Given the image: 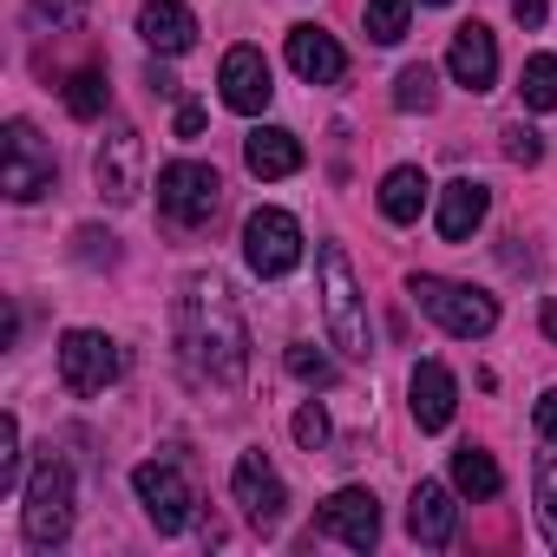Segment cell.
Wrapping results in <instances>:
<instances>
[{
  "mask_svg": "<svg viewBox=\"0 0 557 557\" xmlns=\"http://www.w3.org/2000/svg\"><path fill=\"white\" fill-rule=\"evenodd\" d=\"M498 485H505V472H498V459H492L485 446H459V453H453V492H466V498H498Z\"/></svg>",
  "mask_w": 557,
  "mask_h": 557,
  "instance_id": "7402d4cb",
  "label": "cell"
},
{
  "mask_svg": "<svg viewBox=\"0 0 557 557\" xmlns=\"http://www.w3.org/2000/svg\"><path fill=\"white\" fill-rule=\"evenodd\" d=\"M440 106V73L420 60V66H400L394 79V112H433Z\"/></svg>",
  "mask_w": 557,
  "mask_h": 557,
  "instance_id": "d4e9b609",
  "label": "cell"
},
{
  "mask_svg": "<svg viewBox=\"0 0 557 557\" xmlns=\"http://www.w3.org/2000/svg\"><path fill=\"white\" fill-rule=\"evenodd\" d=\"M21 420L0 413V492H21Z\"/></svg>",
  "mask_w": 557,
  "mask_h": 557,
  "instance_id": "4316f807",
  "label": "cell"
},
{
  "mask_svg": "<svg viewBox=\"0 0 557 557\" xmlns=\"http://www.w3.org/2000/svg\"><path fill=\"white\" fill-rule=\"evenodd\" d=\"M60 164H53V145L40 138L34 119H8V138H0V190L14 203H40L53 190Z\"/></svg>",
  "mask_w": 557,
  "mask_h": 557,
  "instance_id": "5b68a950",
  "label": "cell"
},
{
  "mask_svg": "<svg viewBox=\"0 0 557 557\" xmlns=\"http://www.w3.org/2000/svg\"><path fill=\"white\" fill-rule=\"evenodd\" d=\"M66 112L86 119V125L106 119V73H99V66H79V73L66 79Z\"/></svg>",
  "mask_w": 557,
  "mask_h": 557,
  "instance_id": "484cf974",
  "label": "cell"
},
{
  "mask_svg": "<svg viewBox=\"0 0 557 557\" xmlns=\"http://www.w3.org/2000/svg\"><path fill=\"white\" fill-rule=\"evenodd\" d=\"M537 322H544V335L557 342V302H544V309H537Z\"/></svg>",
  "mask_w": 557,
  "mask_h": 557,
  "instance_id": "74e56055",
  "label": "cell"
},
{
  "mask_svg": "<svg viewBox=\"0 0 557 557\" xmlns=\"http://www.w3.org/2000/svg\"><path fill=\"white\" fill-rule=\"evenodd\" d=\"M531 485H537V524H544V537H550V550H557V459H537Z\"/></svg>",
  "mask_w": 557,
  "mask_h": 557,
  "instance_id": "f1b7e54d",
  "label": "cell"
},
{
  "mask_svg": "<svg viewBox=\"0 0 557 557\" xmlns=\"http://www.w3.org/2000/svg\"><path fill=\"white\" fill-rule=\"evenodd\" d=\"M230 498L243 505V518L256 524V531H275L283 524V511H289V485H283V472L269 466V453H243L236 459V472H230Z\"/></svg>",
  "mask_w": 557,
  "mask_h": 557,
  "instance_id": "30bf717a",
  "label": "cell"
},
{
  "mask_svg": "<svg viewBox=\"0 0 557 557\" xmlns=\"http://www.w3.org/2000/svg\"><path fill=\"white\" fill-rule=\"evenodd\" d=\"M518 27H544V0H505Z\"/></svg>",
  "mask_w": 557,
  "mask_h": 557,
  "instance_id": "e575fe53",
  "label": "cell"
},
{
  "mask_svg": "<svg viewBox=\"0 0 557 557\" xmlns=\"http://www.w3.org/2000/svg\"><path fill=\"white\" fill-rule=\"evenodd\" d=\"M315 531L335 537V544H348V550H374V544H381V498H374L368 485H342V492L322 505Z\"/></svg>",
  "mask_w": 557,
  "mask_h": 557,
  "instance_id": "7c38bea8",
  "label": "cell"
},
{
  "mask_svg": "<svg viewBox=\"0 0 557 557\" xmlns=\"http://www.w3.org/2000/svg\"><path fill=\"white\" fill-rule=\"evenodd\" d=\"M283 361H289V374H296V381H309V387H335V361H329L322 348H309V342H296V348H289Z\"/></svg>",
  "mask_w": 557,
  "mask_h": 557,
  "instance_id": "83f0119b",
  "label": "cell"
},
{
  "mask_svg": "<svg viewBox=\"0 0 557 557\" xmlns=\"http://www.w3.org/2000/svg\"><path fill=\"white\" fill-rule=\"evenodd\" d=\"M138 40L158 60H177V53L197 47V14L184 8V0H145V8H138Z\"/></svg>",
  "mask_w": 557,
  "mask_h": 557,
  "instance_id": "e0dca14e",
  "label": "cell"
},
{
  "mask_svg": "<svg viewBox=\"0 0 557 557\" xmlns=\"http://www.w3.org/2000/svg\"><path fill=\"white\" fill-rule=\"evenodd\" d=\"M296 446H309V453H322V446H329V413H322L315 400L296 413Z\"/></svg>",
  "mask_w": 557,
  "mask_h": 557,
  "instance_id": "1f68e13d",
  "label": "cell"
},
{
  "mask_svg": "<svg viewBox=\"0 0 557 557\" xmlns=\"http://www.w3.org/2000/svg\"><path fill=\"white\" fill-rule=\"evenodd\" d=\"M426 197H433V184H426L420 164H394V171L381 177V216H387V223H420Z\"/></svg>",
  "mask_w": 557,
  "mask_h": 557,
  "instance_id": "44dd1931",
  "label": "cell"
},
{
  "mask_svg": "<svg viewBox=\"0 0 557 557\" xmlns=\"http://www.w3.org/2000/svg\"><path fill=\"white\" fill-rule=\"evenodd\" d=\"M34 27H53V34H73L86 21V0H34Z\"/></svg>",
  "mask_w": 557,
  "mask_h": 557,
  "instance_id": "f546056e",
  "label": "cell"
},
{
  "mask_svg": "<svg viewBox=\"0 0 557 557\" xmlns=\"http://www.w3.org/2000/svg\"><path fill=\"white\" fill-rule=\"evenodd\" d=\"M407 407H413V426L420 433H446L453 413H459V381L446 361H420L413 381H407Z\"/></svg>",
  "mask_w": 557,
  "mask_h": 557,
  "instance_id": "9a60e30c",
  "label": "cell"
},
{
  "mask_svg": "<svg viewBox=\"0 0 557 557\" xmlns=\"http://www.w3.org/2000/svg\"><path fill=\"white\" fill-rule=\"evenodd\" d=\"M446 73H453V86H466V92H492V86H498V34H492L485 21H466V27L453 34V47H446Z\"/></svg>",
  "mask_w": 557,
  "mask_h": 557,
  "instance_id": "5bb4252c",
  "label": "cell"
},
{
  "mask_svg": "<svg viewBox=\"0 0 557 557\" xmlns=\"http://www.w3.org/2000/svg\"><path fill=\"white\" fill-rule=\"evenodd\" d=\"M243 164H249V177H262V184L296 177V171H302V138L283 132V125H256V132L243 138Z\"/></svg>",
  "mask_w": 557,
  "mask_h": 557,
  "instance_id": "ac0fdd59",
  "label": "cell"
},
{
  "mask_svg": "<svg viewBox=\"0 0 557 557\" xmlns=\"http://www.w3.org/2000/svg\"><path fill=\"white\" fill-rule=\"evenodd\" d=\"M132 492H138V505H145V518L158 524V537H177V531L197 518V492H190V479H184L171 459H145V466L132 472Z\"/></svg>",
  "mask_w": 557,
  "mask_h": 557,
  "instance_id": "9c48e42d",
  "label": "cell"
},
{
  "mask_svg": "<svg viewBox=\"0 0 557 557\" xmlns=\"http://www.w3.org/2000/svg\"><path fill=\"white\" fill-rule=\"evenodd\" d=\"M407 296H413L420 315H433L459 342H485L498 329V302L472 283H453V275H407Z\"/></svg>",
  "mask_w": 557,
  "mask_h": 557,
  "instance_id": "3957f363",
  "label": "cell"
},
{
  "mask_svg": "<svg viewBox=\"0 0 557 557\" xmlns=\"http://www.w3.org/2000/svg\"><path fill=\"white\" fill-rule=\"evenodd\" d=\"M216 86H223V106H230V112H243V119L269 112V99H275V79H269L262 47H230V53H223V66H216Z\"/></svg>",
  "mask_w": 557,
  "mask_h": 557,
  "instance_id": "4fadbf2b",
  "label": "cell"
},
{
  "mask_svg": "<svg viewBox=\"0 0 557 557\" xmlns=\"http://www.w3.org/2000/svg\"><path fill=\"white\" fill-rule=\"evenodd\" d=\"M73 243H79V262H112V256H119V249H112V236H106V230H92V223H86V230H73Z\"/></svg>",
  "mask_w": 557,
  "mask_h": 557,
  "instance_id": "d6a6232c",
  "label": "cell"
},
{
  "mask_svg": "<svg viewBox=\"0 0 557 557\" xmlns=\"http://www.w3.org/2000/svg\"><path fill=\"white\" fill-rule=\"evenodd\" d=\"M505 158L531 171V164L544 158V145H537V132H531V125H505Z\"/></svg>",
  "mask_w": 557,
  "mask_h": 557,
  "instance_id": "4dcf8cb0",
  "label": "cell"
},
{
  "mask_svg": "<svg viewBox=\"0 0 557 557\" xmlns=\"http://www.w3.org/2000/svg\"><path fill=\"white\" fill-rule=\"evenodd\" d=\"M21 531L34 550H60L73 537V466L66 459H40L27 479V505H21Z\"/></svg>",
  "mask_w": 557,
  "mask_h": 557,
  "instance_id": "277c9868",
  "label": "cell"
},
{
  "mask_svg": "<svg viewBox=\"0 0 557 557\" xmlns=\"http://www.w3.org/2000/svg\"><path fill=\"white\" fill-rule=\"evenodd\" d=\"M315 283H322V315H329V342L355 361L374 355V329H368V302H361V283L348 269V249L342 243H322L315 249Z\"/></svg>",
  "mask_w": 557,
  "mask_h": 557,
  "instance_id": "7a4b0ae2",
  "label": "cell"
},
{
  "mask_svg": "<svg viewBox=\"0 0 557 557\" xmlns=\"http://www.w3.org/2000/svg\"><path fill=\"white\" fill-rule=\"evenodd\" d=\"M407 531H413V544H426V550H446V544H453V531H459L453 485H440V479H420V485H413V498H407Z\"/></svg>",
  "mask_w": 557,
  "mask_h": 557,
  "instance_id": "2e32d148",
  "label": "cell"
},
{
  "mask_svg": "<svg viewBox=\"0 0 557 557\" xmlns=\"http://www.w3.org/2000/svg\"><path fill=\"white\" fill-rule=\"evenodd\" d=\"M243 262H249V275H262V283L289 275L302 262V223L289 210H275V203L249 210L243 216Z\"/></svg>",
  "mask_w": 557,
  "mask_h": 557,
  "instance_id": "8992f818",
  "label": "cell"
},
{
  "mask_svg": "<svg viewBox=\"0 0 557 557\" xmlns=\"http://www.w3.org/2000/svg\"><path fill=\"white\" fill-rule=\"evenodd\" d=\"M518 99L531 112H557V53H531L518 73Z\"/></svg>",
  "mask_w": 557,
  "mask_h": 557,
  "instance_id": "cb8c5ba5",
  "label": "cell"
},
{
  "mask_svg": "<svg viewBox=\"0 0 557 557\" xmlns=\"http://www.w3.org/2000/svg\"><path fill=\"white\" fill-rule=\"evenodd\" d=\"M361 21H368V40L374 47H400L407 27H413V0H368Z\"/></svg>",
  "mask_w": 557,
  "mask_h": 557,
  "instance_id": "603a6c76",
  "label": "cell"
},
{
  "mask_svg": "<svg viewBox=\"0 0 557 557\" xmlns=\"http://www.w3.org/2000/svg\"><path fill=\"white\" fill-rule=\"evenodd\" d=\"M145 86H151V92H164V99H171V92H177V79H171V73H164V66H151V73H145Z\"/></svg>",
  "mask_w": 557,
  "mask_h": 557,
  "instance_id": "8d00e7d4",
  "label": "cell"
},
{
  "mask_svg": "<svg viewBox=\"0 0 557 557\" xmlns=\"http://www.w3.org/2000/svg\"><path fill=\"white\" fill-rule=\"evenodd\" d=\"M433 8H446V0H433Z\"/></svg>",
  "mask_w": 557,
  "mask_h": 557,
  "instance_id": "f35d334b",
  "label": "cell"
},
{
  "mask_svg": "<svg viewBox=\"0 0 557 557\" xmlns=\"http://www.w3.org/2000/svg\"><path fill=\"white\" fill-rule=\"evenodd\" d=\"M197 132H203V112H197V106H184V112H177V138H197Z\"/></svg>",
  "mask_w": 557,
  "mask_h": 557,
  "instance_id": "d590c367",
  "label": "cell"
},
{
  "mask_svg": "<svg viewBox=\"0 0 557 557\" xmlns=\"http://www.w3.org/2000/svg\"><path fill=\"white\" fill-rule=\"evenodd\" d=\"M119 374H125V348H119L112 335H99V329H66V335H60V387H66V394L92 400V394H106Z\"/></svg>",
  "mask_w": 557,
  "mask_h": 557,
  "instance_id": "52a82bcc",
  "label": "cell"
},
{
  "mask_svg": "<svg viewBox=\"0 0 557 557\" xmlns=\"http://www.w3.org/2000/svg\"><path fill=\"white\" fill-rule=\"evenodd\" d=\"M216 203H223V177H216V164L177 158V164H164V171H158V210H164L177 230L210 223V216H216Z\"/></svg>",
  "mask_w": 557,
  "mask_h": 557,
  "instance_id": "ba28073f",
  "label": "cell"
},
{
  "mask_svg": "<svg viewBox=\"0 0 557 557\" xmlns=\"http://www.w3.org/2000/svg\"><path fill=\"white\" fill-rule=\"evenodd\" d=\"M177 342L197 381L210 387H236L249 368V322L230 296V283L216 269H190L177 289Z\"/></svg>",
  "mask_w": 557,
  "mask_h": 557,
  "instance_id": "6da1fadb",
  "label": "cell"
},
{
  "mask_svg": "<svg viewBox=\"0 0 557 557\" xmlns=\"http://www.w3.org/2000/svg\"><path fill=\"white\" fill-rule=\"evenodd\" d=\"M531 426H537V433L557 446V387H544V394H537V407H531Z\"/></svg>",
  "mask_w": 557,
  "mask_h": 557,
  "instance_id": "836d02e7",
  "label": "cell"
},
{
  "mask_svg": "<svg viewBox=\"0 0 557 557\" xmlns=\"http://www.w3.org/2000/svg\"><path fill=\"white\" fill-rule=\"evenodd\" d=\"M289 66L309 79V86H335L342 73H348V53H342V40L335 34H322V27H289Z\"/></svg>",
  "mask_w": 557,
  "mask_h": 557,
  "instance_id": "d6986e66",
  "label": "cell"
},
{
  "mask_svg": "<svg viewBox=\"0 0 557 557\" xmlns=\"http://www.w3.org/2000/svg\"><path fill=\"white\" fill-rule=\"evenodd\" d=\"M485 210H492V190H485L479 177H453V184H440V210H433V223H440L446 243H466V236L485 223Z\"/></svg>",
  "mask_w": 557,
  "mask_h": 557,
  "instance_id": "ffe728a7",
  "label": "cell"
},
{
  "mask_svg": "<svg viewBox=\"0 0 557 557\" xmlns=\"http://www.w3.org/2000/svg\"><path fill=\"white\" fill-rule=\"evenodd\" d=\"M92 177H99V197H106V203H132V197L145 190V138H138L125 119L99 138Z\"/></svg>",
  "mask_w": 557,
  "mask_h": 557,
  "instance_id": "8fae6325",
  "label": "cell"
}]
</instances>
